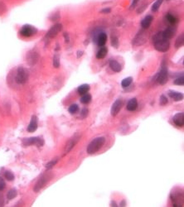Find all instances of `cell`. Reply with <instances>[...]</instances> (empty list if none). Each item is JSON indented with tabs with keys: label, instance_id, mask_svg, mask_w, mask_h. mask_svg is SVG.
I'll use <instances>...</instances> for the list:
<instances>
[{
	"label": "cell",
	"instance_id": "13",
	"mask_svg": "<svg viewBox=\"0 0 184 207\" xmlns=\"http://www.w3.org/2000/svg\"><path fill=\"white\" fill-rule=\"evenodd\" d=\"M182 192L173 191L171 193V200L173 202V206H180V200H182Z\"/></svg>",
	"mask_w": 184,
	"mask_h": 207
},
{
	"label": "cell",
	"instance_id": "40",
	"mask_svg": "<svg viewBox=\"0 0 184 207\" xmlns=\"http://www.w3.org/2000/svg\"><path fill=\"white\" fill-rule=\"evenodd\" d=\"M88 113H89L88 109L85 108V109H83L82 110H81V117L82 118V119H85V118H86V117H87V115H88Z\"/></svg>",
	"mask_w": 184,
	"mask_h": 207
},
{
	"label": "cell",
	"instance_id": "26",
	"mask_svg": "<svg viewBox=\"0 0 184 207\" xmlns=\"http://www.w3.org/2000/svg\"><path fill=\"white\" fill-rule=\"evenodd\" d=\"M132 81H133V77H131V76L126 77V78H124L123 81H121V86H122L123 88H128L131 85Z\"/></svg>",
	"mask_w": 184,
	"mask_h": 207
},
{
	"label": "cell",
	"instance_id": "17",
	"mask_svg": "<svg viewBox=\"0 0 184 207\" xmlns=\"http://www.w3.org/2000/svg\"><path fill=\"white\" fill-rule=\"evenodd\" d=\"M163 33V37L164 38L167 39V40H169V39H171L174 37L175 35V33H176V29L173 28V27H168V28H166L164 32H162Z\"/></svg>",
	"mask_w": 184,
	"mask_h": 207
},
{
	"label": "cell",
	"instance_id": "41",
	"mask_svg": "<svg viewBox=\"0 0 184 207\" xmlns=\"http://www.w3.org/2000/svg\"><path fill=\"white\" fill-rule=\"evenodd\" d=\"M139 1H140V0H133L131 3V5H130V7H129V9H130V10L134 9V8L137 6V4L139 3Z\"/></svg>",
	"mask_w": 184,
	"mask_h": 207
},
{
	"label": "cell",
	"instance_id": "8",
	"mask_svg": "<svg viewBox=\"0 0 184 207\" xmlns=\"http://www.w3.org/2000/svg\"><path fill=\"white\" fill-rule=\"evenodd\" d=\"M23 144L25 147L30 145H36L37 147H42L44 145V140L40 137H33L29 139H24L23 140Z\"/></svg>",
	"mask_w": 184,
	"mask_h": 207
},
{
	"label": "cell",
	"instance_id": "28",
	"mask_svg": "<svg viewBox=\"0 0 184 207\" xmlns=\"http://www.w3.org/2000/svg\"><path fill=\"white\" fill-rule=\"evenodd\" d=\"M163 2H164V0H156V2L154 3V4L152 5V11L153 12H158L160 7H161Z\"/></svg>",
	"mask_w": 184,
	"mask_h": 207
},
{
	"label": "cell",
	"instance_id": "44",
	"mask_svg": "<svg viewBox=\"0 0 184 207\" xmlns=\"http://www.w3.org/2000/svg\"><path fill=\"white\" fill-rule=\"evenodd\" d=\"M64 36V38H65V42H70V36H69V34L67 33H65L63 34Z\"/></svg>",
	"mask_w": 184,
	"mask_h": 207
},
{
	"label": "cell",
	"instance_id": "25",
	"mask_svg": "<svg viewBox=\"0 0 184 207\" xmlns=\"http://www.w3.org/2000/svg\"><path fill=\"white\" fill-rule=\"evenodd\" d=\"M166 20L168 21L170 24H175V23L178 21V19H177L176 16H174L173 14H172L171 13H168L166 14Z\"/></svg>",
	"mask_w": 184,
	"mask_h": 207
},
{
	"label": "cell",
	"instance_id": "47",
	"mask_svg": "<svg viewBox=\"0 0 184 207\" xmlns=\"http://www.w3.org/2000/svg\"><path fill=\"white\" fill-rule=\"evenodd\" d=\"M110 206H112V207H117V206H118V205H117V204H116L115 201H114V200H112V201H111V203H110Z\"/></svg>",
	"mask_w": 184,
	"mask_h": 207
},
{
	"label": "cell",
	"instance_id": "5",
	"mask_svg": "<svg viewBox=\"0 0 184 207\" xmlns=\"http://www.w3.org/2000/svg\"><path fill=\"white\" fill-rule=\"evenodd\" d=\"M52 177L53 174L52 172H47L45 174H43V176L38 179V181L35 184L34 188H33V191L35 192H38L39 191H41V190L43 189V187L47 185V183L50 182Z\"/></svg>",
	"mask_w": 184,
	"mask_h": 207
},
{
	"label": "cell",
	"instance_id": "29",
	"mask_svg": "<svg viewBox=\"0 0 184 207\" xmlns=\"http://www.w3.org/2000/svg\"><path fill=\"white\" fill-rule=\"evenodd\" d=\"M110 43L111 46H112L113 47L117 49V48L119 47V41L118 37H116V36H112V37H111Z\"/></svg>",
	"mask_w": 184,
	"mask_h": 207
},
{
	"label": "cell",
	"instance_id": "10",
	"mask_svg": "<svg viewBox=\"0 0 184 207\" xmlns=\"http://www.w3.org/2000/svg\"><path fill=\"white\" fill-rule=\"evenodd\" d=\"M62 24L61 23H56L55 25H53L52 28L49 29L47 34H46L45 37L47 39H52V38L56 37L57 34L62 30Z\"/></svg>",
	"mask_w": 184,
	"mask_h": 207
},
{
	"label": "cell",
	"instance_id": "6",
	"mask_svg": "<svg viewBox=\"0 0 184 207\" xmlns=\"http://www.w3.org/2000/svg\"><path fill=\"white\" fill-rule=\"evenodd\" d=\"M38 28L30 24H25L21 28L19 33L21 36H23L24 37H30L32 36L36 35L38 33Z\"/></svg>",
	"mask_w": 184,
	"mask_h": 207
},
{
	"label": "cell",
	"instance_id": "20",
	"mask_svg": "<svg viewBox=\"0 0 184 207\" xmlns=\"http://www.w3.org/2000/svg\"><path fill=\"white\" fill-rule=\"evenodd\" d=\"M110 67L114 72H120L122 71V66L116 60H114V59H111L110 61Z\"/></svg>",
	"mask_w": 184,
	"mask_h": 207
},
{
	"label": "cell",
	"instance_id": "9",
	"mask_svg": "<svg viewBox=\"0 0 184 207\" xmlns=\"http://www.w3.org/2000/svg\"><path fill=\"white\" fill-rule=\"evenodd\" d=\"M39 59H40V56H39L38 52L33 50L28 51L26 55V61L30 66L36 65L39 61Z\"/></svg>",
	"mask_w": 184,
	"mask_h": 207
},
{
	"label": "cell",
	"instance_id": "15",
	"mask_svg": "<svg viewBox=\"0 0 184 207\" xmlns=\"http://www.w3.org/2000/svg\"><path fill=\"white\" fill-rule=\"evenodd\" d=\"M79 140V137H74V139H71L69 140V142L66 143V147H65V149H64V154L66 155V154L69 153L71 151V149L73 148L76 143L78 142Z\"/></svg>",
	"mask_w": 184,
	"mask_h": 207
},
{
	"label": "cell",
	"instance_id": "3",
	"mask_svg": "<svg viewBox=\"0 0 184 207\" xmlns=\"http://www.w3.org/2000/svg\"><path fill=\"white\" fill-rule=\"evenodd\" d=\"M29 78V71L23 66H18L16 71L14 81L18 85H24L27 83Z\"/></svg>",
	"mask_w": 184,
	"mask_h": 207
},
{
	"label": "cell",
	"instance_id": "45",
	"mask_svg": "<svg viewBox=\"0 0 184 207\" xmlns=\"http://www.w3.org/2000/svg\"><path fill=\"white\" fill-rule=\"evenodd\" d=\"M83 54H84L83 51H81V50L77 51V52H76V56H77V58H80L81 56H83Z\"/></svg>",
	"mask_w": 184,
	"mask_h": 207
},
{
	"label": "cell",
	"instance_id": "32",
	"mask_svg": "<svg viewBox=\"0 0 184 207\" xmlns=\"http://www.w3.org/2000/svg\"><path fill=\"white\" fill-rule=\"evenodd\" d=\"M173 83L175 84V85H177V86H182L184 85V77H183V75H182L181 76H179L177 78H176L175 80H174Z\"/></svg>",
	"mask_w": 184,
	"mask_h": 207
},
{
	"label": "cell",
	"instance_id": "12",
	"mask_svg": "<svg viewBox=\"0 0 184 207\" xmlns=\"http://www.w3.org/2000/svg\"><path fill=\"white\" fill-rule=\"evenodd\" d=\"M122 105H123V102L120 99H116L114 103L112 104V107H111L110 109V114L112 116H116L117 114H119V112L120 111L121 108H122Z\"/></svg>",
	"mask_w": 184,
	"mask_h": 207
},
{
	"label": "cell",
	"instance_id": "46",
	"mask_svg": "<svg viewBox=\"0 0 184 207\" xmlns=\"http://www.w3.org/2000/svg\"><path fill=\"white\" fill-rule=\"evenodd\" d=\"M3 197L2 195L0 194V206H3Z\"/></svg>",
	"mask_w": 184,
	"mask_h": 207
},
{
	"label": "cell",
	"instance_id": "33",
	"mask_svg": "<svg viewBox=\"0 0 184 207\" xmlns=\"http://www.w3.org/2000/svg\"><path fill=\"white\" fill-rule=\"evenodd\" d=\"M4 177H5L6 179L9 181V182H12V181L14 180V175H13V172H10V171H6V172H4Z\"/></svg>",
	"mask_w": 184,
	"mask_h": 207
},
{
	"label": "cell",
	"instance_id": "7",
	"mask_svg": "<svg viewBox=\"0 0 184 207\" xmlns=\"http://www.w3.org/2000/svg\"><path fill=\"white\" fill-rule=\"evenodd\" d=\"M156 81L159 85H165L168 81V69L165 67V66H162V69L160 70L159 73L156 76Z\"/></svg>",
	"mask_w": 184,
	"mask_h": 207
},
{
	"label": "cell",
	"instance_id": "16",
	"mask_svg": "<svg viewBox=\"0 0 184 207\" xmlns=\"http://www.w3.org/2000/svg\"><path fill=\"white\" fill-rule=\"evenodd\" d=\"M38 117L36 115H33L31 119L30 124H28V131L29 133H33L35 132L37 129H38Z\"/></svg>",
	"mask_w": 184,
	"mask_h": 207
},
{
	"label": "cell",
	"instance_id": "11",
	"mask_svg": "<svg viewBox=\"0 0 184 207\" xmlns=\"http://www.w3.org/2000/svg\"><path fill=\"white\" fill-rule=\"evenodd\" d=\"M95 42L99 46H104L107 42V34L105 32H100L95 37Z\"/></svg>",
	"mask_w": 184,
	"mask_h": 207
},
{
	"label": "cell",
	"instance_id": "2",
	"mask_svg": "<svg viewBox=\"0 0 184 207\" xmlns=\"http://www.w3.org/2000/svg\"><path fill=\"white\" fill-rule=\"evenodd\" d=\"M105 143V139L104 137H98L94 139L87 146V148H86L87 153L94 154L97 152L104 146Z\"/></svg>",
	"mask_w": 184,
	"mask_h": 207
},
{
	"label": "cell",
	"instance_id": "49",
	"mask_svg": "<svg viewBox=\"0 0 184 207\" xmlns=\"http://www.w3.org/2000/svg\"><path fill=\"white\" fill-rule=\"evenodd\" d=\"M166 1H168H168H171V0H166Z\"/></svg>",
	"mask_w": 184,
	"mask_h": 207
},
{
	"label": "cell",
	"instance_id": "42",
	"mask_svg": "<svg viewBox=\"0 0 184 207\" xmlns=\"http://www.w3.org/2000/svg\"><path fill=\"white\" fill-rule=\"evenodd\" d=\"M110 8H105L102 10H101V13H103V14H109V13H110Z\"/></svg>",
	"mask_w": 184,
	"mask_h": 207
},
{
	"label": "cell",
	"instance_id": "22",
	"mask_svg": "<svg viewBox=\"0 0 184 207\" xmlns=\"http://www.w3.org/2000/svg\"><path fill=\"white\" fill-rule=\"evenodd\" d=\"M90 86H89L88 84H83V85H81L80 86H78V88H77V92H78L79 95H83L85 94L88 93V91L90 90Z\"/></svg>",
	"mask_w": 184,
	"mask_h": 207
},
{
	"label": "cell",
	"instance_id": "18",
	"mask_svg": "<svg viewBox=\"0 0 184 207\" xmlns=\"http://www.w3.org/2000/svg\"><path fill=\"white\" fill-rule=\"evenodd\" d=\"M154 17L151 15H147L145 18L141 21V27L143 29H148L153 23Z\"/></svg>",
	"mask_w": 184,
	"mask_h": 207
},
{
	"label": "cell",
	"instance_id": "37",
	"mask_svg": "<svg viewBox=\"0 0 184 207\" xmlns=\"http://www.w3.org/2000/svg\"><path fill=\"white\" fill-rule=\"evenodd\" d=\"M60 18H61L60 14H59V13L57 12V13H52V14L50 16V20L52 21V22H56V21L59 20Z\"/></svg>",
	"mask_w": 184,
	"mask_h": 207
},
{
	"label": "cell",
	"instance_id": "23",
	"mask_svg": "<svg viewBox=\"0 0 184 207\" xmlns=\"http://www.w3.org/2000/svg\"><path fill=\"white\" fill-rule=\"evenodd\" d=\"M108 53V49L107 47H105V46H101V48L100 50L97 51V53H96V58L97 59H103L105 58Z\"/></svg>",
	"mask_w": 184,
	"mask_h": 207
},
{
	"label": "cell",
	"instance_id": "24",
	"mask_svg": "<svg viewBox=\"0 0 184 207\" xmlns=\"http://www.w3.org/2000/svg\"><path fill=\"white\" fill-rule=\"evenodd\" d=\"M184 44V34L183 33H182L181 35L178 36L177 38L176 42H175V47L177 49H178V48L182 47Z\"/></svg>",
	"mask_w": 184,
	"mask_h": 207
},
{
	"label": "cell",
	"instance_id": "43",
	"mask_svg": "<svg viewBox=\"0 0 184 207\" xmlns=\"http://www.w3.org/2000/svg\"><path fill=\"white\" fill-rule=\"evenodd\" d=\"M147 5H148V4H144V5H142L141 7H140V8H139V9L137 10V13H139H139H143V12L145 10V8H147Z\"/></svg>",
	"mask_w": 184,
	"mask_h": 207
},
{
	"label": "cell",
	"instance_id": "35",
	"mask_svg": "<svg viewBox=\"0 0 184 207\" xmlns=\"http://www.w3.org/2000/svg\"><path fill=\"white\" fill-rule=\"evenodd\" d=\"M57 162H58V158H55V159L52 160L51 162H49L46 165V168H47V170L52 169V167H54L56 163H57Z\"/></svg>",
	"mask_w": 184,
	"mask_h": 207
},
{
	"label": "cell",
	"instance_id": "36",
	"mask_svg": "<svg viewBox=\"0 0 184 207\" xmlns=\"http://www.w3.org/2000/svg\"><path fill=\"white\" fill-rule=\"evenodd\" d=\"M168 103V98H167L166 96L164 95H162L160 96V100H159V103H160V105L162 106H164L165 104Z\"/></svg>",
	"mask_w": 184,
	"mask_h": 207
},
{
	"label": "cell",
	"instance_id": "30",
	"mask_svg": "<svg viewBox=\"0 0 184 207\" xmlns=\"http://www.w3.org/2000/svg\"><path fill=\"white\" fill-rule=\"evenodd\" d=\"M52 64L55 68H59V66H60V56H59V55H57V54L54 55Z\"/></svg>",
	"mask_w": 184,
	"mask_h": 207
},
{
	"label": "cell",
	"instance_id": "19",
	"mask_svg": "<svg viewBox=\"0 0 184 207\" xmlns=\"http://www.w3.org/2000/svg\"><path fill=\"white\" fill-rule=\"evenodd\" d=\"M168 95L171 97L174 101H181L183 99V94L181 92H177L175 90H168Z\"/></svg>",
	"mask_w": 184,
	"mask_h": 207
},
{
	"label": "cell",
	"instance_id": "4",
	"mask_svg": "<svg viewBox=\"0 0 184 207\" xmlns=\"http://www.w3.org/2000/svg\"><path fill=\"white\" fill-rule=\"evenodd\" d=\"M148 39H149V33H147L145 29H142L134 37L132 41V44L134 46H139L145 44L148 42Z\"/></svg>",
	"mask_w": 184,
	"mask_h": 207
},
{
	"label": "cell",
	"instance_id": "34",
	"mask_svg": "<svg viewBox=\"0 0 184 207\" xmlns=\"http://www.w3.org/2000/svg\"><path fill=\"white\" fill-rule=\"evenodd\" d=\"M68 110H69V112H70V114H76V113L78 112L79 106L77 105V104H76V103H75V104H71V106L69 107Z\"/></svg>",
	"mask_w": 184,
	"mask_h": 207
},
{
	"label": "cell",
	"instance_id": "21",
	"mask_svg": "<svg viewBox=\"0 0 184 207\" xmlns=\"http://www.w3.org/2000/svg\"><path fill=\"white\" fill-rule=\"evenodd\" d=\"M137 107H138V101L135 98H132L127 103L126 109L129 111H134L137 109Z\"/></svg>",
	"mask_w": 184,
	"mask_h": 207
},
{
	"label": "cell",
	"instance_id": "31",
	"mask_svg": "<svg viewBox=\"0 0 184 207\" xmlns=\"http://www.w3.org/2000/svg\"><path fill=\"white\" fill-rule=\"evenodd\" d=\"M18 195V192L16 189H11L9 192H8V195H7V198L8 200H13Z\"/></svg>",
	"mask_w": 184,
	"mask_h": 207
},
{
	"label": "cell",
	"instance_id": "38",
	"mask_svg": "<svg viewBox=\"0 0 184 207\" xmlns=\"http://www.w3.org/2000/svg\"><path fill=\"white\" fill-rule=\"evenodd\" d=\"M7 11V6L3 2L0 1V15H2Z\"/></svg>",
	"mask_w": 184,
	"mask_h": 207
},
{
	"label": "cell",
	"instance_id": "14",
	"mask_svg": "<svg viewBox=\"0 0 184 207\" xmlns=\"http://www.w3.org/2000/svg\"><path fill=\"white\" fill-rule=\"evenodd\" d=\"M173 121L175 124V125L177 127H183L184 125V114L182 112L177 113L173 118Z\"/></svg>",
	"mask_w": 184,
	"mask_h": 207
},
{
	"label": "cell",
	"instance_id": "27",
	"mask_svg": "<svg viewBox=\"0 0 184 207\" xmlns=\"http://www.w3.org/2000/svg\"><path fill=\"white\" fill-rule=\"evenodd\" d=\"M91 99H92V96H91V95H90V94L86 93L85 94V95H82V97L81 98V103H84V104H86V103H89L91 101Z\"/></svg>",
	"mask_w": 184,
	"mask_h": 207
},
{
	"label": "cell",
	"instance_id": "1",
	"mask_svg": "<svg viewBox=\"0 0 184 207\" xmlns=\"http://www.w3.org/2000/svg\"><path fill=\"white\" fill-rule=\"evenodd\" d=\"M153 42L155 50L159 52H167L170 48V42L163 37V33L159 32L156 33L153 37Z\"/></svg>",
	"mask_w": 184,
	"mask_h": 207
},
{
	"label": "cell",
	"instance_id": "39",
	"mask_svg": "<svg viewBox=\"0 0 184 207\" xmlns=\"http://www.w3.org/2000/svg\"><path fill=\"white\" fill-rule=\"evenodd\" d=\"M6 187V183L4 182V180L1 176H0V192H2Z\"/></svg>",
	"mask_w": 184,
	"mask_h": 207
},
{
	"label": "cell",
	"instance_id": "48",
	"mask_svg": "<svg viewBox=\"0 0 184 207\" xmlns=\"http://www.w3.org/2000/svg\"><path fill=\"white\" fill-rule=\"evenodd\" d=\"M119 205H120V206H125V205H126V202H125V200H122V201L120 202V204H119Z\"/></svg>",
	"mask_w": 184,
	"mask_h": 207
}]
</instances>
